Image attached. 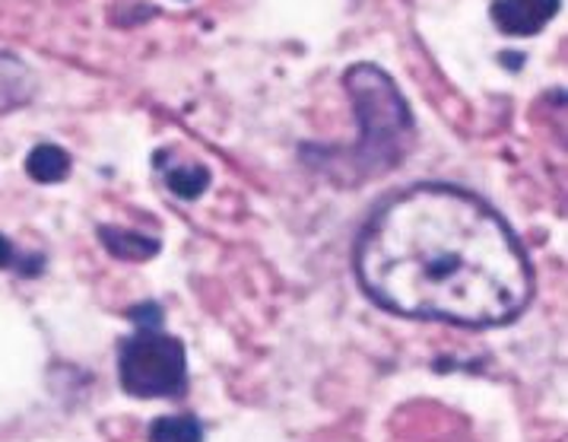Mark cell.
Segmentation results:
<instances>
[{"instance_id": "3", "label": "cell", "mask_w": 568, "mask_h": 442, "mask_svg": "<svg viewBox=\"0 0 568 442\" xmlns=\"http://www.w3.org/2000/svg\"><path fill=\"white\" fill-rule=\"evenodd\" d=\"M134 331L118 344V379L134 398H182L187 392V353L184 344L162 331L156 303L131 312Z\"/></svg>"}, {"instance_id": "8", "label": "cell", "mask_w": 568, "mask_h": 442, "mask_svg": "<svg viewBox=\"0 0 568 442\" xmlns=\"http://www.w3.org/2000/svg\"><path fill=\"white\" fill-rule=\"evenodd\" d=\"M165 185H169V191L175 198H182V201H197L206 188H210V169L197 163L172 165L165 172Z\"/></svg>"}, {"instance_id": "7", "label": "cell", "mask_w": 568, "mask_h": 442, "mask_svg": "<svg viewBox=\"0 0 568 442\" xmlns=\"http://www.w3.org/2000/svg\"><path fill=\"white\" fill-rule=\"evenodd\" d=\"M99 239L114 258H124V261H146L160 252V239H146V235L131 233V230L99 227Z\"/></svg>"}, {"instance_id": "4", "label": "cell", "mask_w": 568, "mask_h": 442, "mask_svg": "<svg viewBox=\"0 0 568 442\" xmlns=\"http://www.w3.org/2000/svg\"><path fill=\"white\" fill-rule=\"evenodd\" d=\"M559 13V0H499L493 20L508 36H537Z\"/></svg>"}, {"instance_id": "6", "label": "cell", "mask_w": 568, "mask_h": 442, "mask_svg": "<svg viewBox=\"0 0 568 442\" xmlns=\"http://www.w3.org/2000/svg\"><path fill=\"white\" fill-rule=\"evenodd\" d=\"M26 172H29V179L42 182V185L64 182L70 172L68 150H61V147H54V143H42V147H36V150L26 157Z\"/></svg>"}, {"instance_id": "10", "label": "cell", "mask_w": 568, "mask_h": 442, "mask_svg": "<svg viewBox=\"0 0 568 442\" xmlns=\"http://www.w3.org/2000/svg\"><path fill=\"white\" fill-rule=\"evenodd\" d=\"M17 252H13V245H10V239L7 235H0V268H10L13 261H17Z\"/></svg>"}, {"instance_id": "9", "label": "cell", "mask_w": 568, "mask_h": 442, "mask_svg": "<svg viewBox=\"0 0 568 442\" xmlns=\"http://www.w3.org/2000/svg\"><path fill=\"white\" fill-rule=\"evenodd\" d=\"M150 442H204V426L191 414L179 418H156L150 423Z\"/></svg>"}, {"instance_id": "5", "label": "cell", "mask_w": 568, "mask_h": 442, "mask_svg": "<svg viewBox=\"0 0 568 442\" xmlns=\"http://www.w3.org/2000/svg\"><path fill=\"white\" fill-rule=\"evenodd\" d=\"M32 93H36V77L26 68V61L10 51H0V115L26 106Z\"/></svg>"}, {"instance_id": "1", "label": "cell", "mask_w": 568, "mask_h": 442, "mask_svg": "<svg viewBox=\"0 0 568 442\" xmlns=\"http://www.w3.org/2000/svg\"><path fill=\"white\" fill-rule=\"evenodd\" d=\"M356 274L387 312L464 328L508 325L534 297L518 235L455 185H413L387 198L359 233Z\"/></svg>"}, {"instance_id": "2", "label": "cell", "mask_w": 568, "mask_h": 442, "mask_svg": "<svg viewBox=\"0 0 568 442\" xmlns=\"http://www.w3.org/2000/svg\"><path fill=\"white\" fill-rule=\"evenodd\" d=\"M343 87L359 121V140L349 150H302V160L337 185H363L407 160L413 147V115L397 83L375 64L346 70Z\"/></svg>"}]
</instances>
